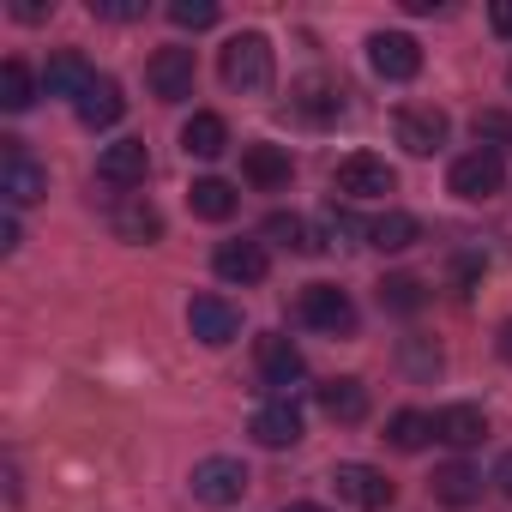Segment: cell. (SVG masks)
Wrapping results in <instances>:
<instances>
[{
	"instance_id": "3957f363",
	"label": "cell",
	"mask_w": 512,
	"mask_h": 512,
	"mask_svg": "<svg viewBox=\"0 0 512 512\" xmlns=\"http://www.w3.org/2000/svg\"><path fill=\"white\" fill-rule=\"evenodd\" d=\"M296 314H302V326H314V332H326V338L356 332V302H350L338 284H308V290L296 296Z\"/></svg>"
},
{
	"instance_id": "cb8c5ba5",
	"label": "cell",
	"mask_w": 512,
	"mask_h": 512,
	"mask_svg": "<svg viewBox=\"0 0 512 512\" xmlns=\"http://www.w3.org/2000/svg\"><path fill=\"white\" fill-rule=\"evenodd\" d=\"M422 241V223L410 217V211H380L374 223H368V247H380V253H404V247H416Z\"/></svg>"
},
{
	"instance_id": "4316f807",
	"label": "cell",
	"mask_w": 512,
	"mask_h": 512,
	"mask_svg": "<svg viewBox=\"0 0 512 512\" xmlns=\"http://www.w3.org/2000/svg\"><path fill=\"white\" fill-rule=\"evenodd\" d=\"M380 308L386 314H422L428 308V290H422V278H380Z\"/></svg>"
},
{
	"instance_id": "4fadbf2b",
	"label": "cell",
	"mask_w": 512,
	"mask_h": 512,
	"mask_svg": "<svg viewBox=\"0 0 512 512\" xmlns=\"http://www.w3.org/2000/svg\"><path fill=\"white\" fill-rule=\"evenodd\" d=\"M446 133H452L446 109H422V103L398 109V145H404L410 157H434V151L446 145Z\"/></svg>"
},
{
	"instance_id": "6da1fadb",
	"label": "cell",
	"mask_w": 512,
	"mask_h": 512,
	"mask_svg": "<svg viewBox=\"0 0 512 512\" xmlns=\"http://www.w3.org/2000/svg\"><path fill=\"white\" fill-rule=\"evenodd\" d=\"M223 85L229 91H272V43L260 31H241L223 43Z\"/></svg>"
},
{
	"instance_id": "7c38bea8",
	"label": "cell",
	"mask_w": 512,
	"mask_h": 512,
	"mask_svg": "<svg viewBox=\"0 0 512 512\" xmlns=\"http://www.w3.org/2000/svg\"><path fill=\"white\" fill-rule=\"evenodd\" d=\"M332 482H338V494L350 500V506H362V512H386L392 506V476L386 470H374V464H338L332 470Z\"/></svg>"
},
{
	"instance_id": "74e56055",
	"label": "cell",
	"mask_w": 512,
	"mask_h": 512,
	"mask_svg": "<svg viewBox=\"0 0 512 512\" xmlns=\"http://www.w3.org/2000/svg\"><path fill=\"white\" fill-rule=\"evenodd\" d=\"M494 488H500V494H506V500H512V452H506V458H500V464H494Z\"/></svg>"
},
{
	"instance_id": "8fae6325",
	"label": "cell",
	"mask_w": 512,
	"mask_h": 512,
	"mask_svg": "<svg viewBox=\"0 0 512 512\" xmlns=\"http://www.w3.org/2000/svg\"><path fill=\"white\" fill-rule=\"evenodd\" d=\"M241 488H247V464L241 458H199L193 464V500L229 506V500H241Z\"/></svg>"
},
{
	"instance_id": "484cf974",
	"label": "cell",
	"mask_w": 512,
	"mask_h": 512,
	"mask_svg": "<svg viewBox=\"0 0 512 512\" xmlns=\"http://www.w3.org/2000/svg\"><path fill=\"white\" fill-rule=\"evenodd\" d=\"M386 440H392L398 452H422V446L440 440V434H434V416H422V410H398V416L386 422Z\"/></svg>"
},
{
	"instance_id": "5b68a950",
	"label": "cell",
	"mask_w": 512,
	"mask_h": 512,
	"mask_svg": "<svg viewBox=\"0 0 512 512\" xmlns=\"http://www.w3.org/2000/svg\"><path fill=\"white\" fill-rule=\"evenodd\" d=\"M145 79H151V97L157 103H187L193 97V79H199V61H193V49H157L151 61H145Z\"/></svg>"
},
{
	"instance_id": "7a4b0ae2",
	"label": "cell",
	"mask_w": 512,
	"mask_h": 512,
	"mask_svg": "<svg viewBox=\"0 0 512 512\" xmlns=\"http://www.w3.org/2000/svg\"><path fill=\"white\" fill-rule=\"evenodd\" d=\"M446 187H452L458 199H494V193L506 187V157H500L494 145H476V151H464V157L452 163Z\"/></svg>"
},
{
	"instance_id": "9c48e42d",
	"label": "cell",
	"mask_w": 512,
	"mask_h": 512,
	"mask_svg": "<svg viewBox=\"0 0 512 512\" xmlns=\"http://www.w3.org/2000/svg\"><path fill=\"white\" fill-rule=\"evenodd\" d=\"M0 193H7V205L19 211V205H37L43 193H49V169L37 163V157H25V145L19 139H7V169H0Z\"/></svg>"
},
{
	"instance_id": "e575fe53",
	"label": "cell",
	"mask_w": 512,
	"mask_h": 512,
	"mask_svg": "<svg viewBox=\"0 0 512 512\" xmlns=\"http://www.w3.org/2000/svg\"><path fill=\"white\" fill-rule=\"evenodd\" d=\"M476 272H482V260H476V253H464V260H458V296H470Z\"/></svg>"
},
{
	"instance_id": "7402d4cb",
	"label": "cell",
	"mask_w": 512,
	"mask_h": 512,
	"mask_svg": "<svg viewBox=\"0 0 512 512\" xmlns=\"http://www.w3.org/2000/svg\"><path fill=\"white\" fill-rule=\"evenodd\" d=\"M181 151H187V157H223V151H229V127H223V115L199 109V115L181 127Z\"/></svg>"
},
{
	"instance_id": "60d3db41",
	"label": "cell",
	"mask_w": 512,
	"mask_h": 512,
	"mask_svg": "<svg viewBox=\"0 0 512 512\" xmlns=\"http://www.w3.org/2000/svg\"><path fill=\"white\" fill-rule=\"evenodd\" d=\"M506 85H512V73H506Z\"/></svg>"
},
{
	"instance_id": "d590c367",
	"label": "cell",
	"mask_w": 512,
	"mask_h": 512,
	"mask_svg": "<svg viewBox=\"0 0 512 512\" xmlns=\"http://www.w3.org/2000/svg\"><path fill=\"white\" fill-rule=\"evenodd\" d=\"M19 247V217L7 211V217H0V253H13Z\"/></svg>"
},
{
	"instance_id": "d6a6232c",
	"label": "cell",
	"mask_w": 512,
	"mask_h": 512,
	"mask_svg": "<svg viewBox=\"0 0 512 512\" xmlns=\"http://www.w3.org/2000/svg\"><path fill=\"white\" fill-rule=\"evenodd\" d=\"M404 362L416 374H440V350H422V344H404Z\"/></svg>"
},
{
	"instance_id": "30bf717a",
	"label": "cell",
	"mask_w": 512,
	"mask_h": 512,
	"mask_svg": "<svg viewBox=\"0 0 512 512\" xmlns=\"http://www.w3.org/2000/svg\"><path fill=\"white\" fill-rule=\"evenodd\" d=\"M145 175H151V151H145V139H115V145H103V157H97V181L103 187H145Z\"/></svg>"
},
{
	"instance_id": "83f0119b",
	"label": "cell",
	"mask_w": 512,
	"mask_h": 512,
	"mask_svg": "<svg viewBox=\"0 0 512 512\" xmlns=\"http://www.w3.org/2000/svg\"><path fill=\"white\" fill-rule=\"evenodd\" d=\"M290 103H296V109H302L308 121H332V115L344 109V103H338V85H326V79H302Z\"/></svg>"
},
{
	"instance_id": "5bb4252c",
	"label": "cell",
	"mask_w": 512,
	"mask_h": 512,
	"mask_svg": "<svg viewBox=\"0 0 512 512\" xmlns=\"http://www.w3.org/2000/svg\"><path fill=\"white\" fill-rule=\"evenodd\" d=\"M253 440H260V446H272V452L296 446V440H302V410H296L290 398H272V404H260V410H253Z\"/></svg>"
},
{
	"instance_id": "4dcf8cb0",
	"label": "cell",
	"mask_w": 512,
	"mask_h": 512,
	"mask_svg": "<svg viewBox=\"0 0 512 512\" xmlns=\"http://www.w3.org/2000/svg\"><path fill=\"white\" fill-rule=\"evenodd\" d=\"M169 19H175L181 31H211V25H217V0H175Z\"/></svg>"
},
{
	"instance_id": "ffe728a7",
	"label": "cell",
	"mask_w": 512,
	"mask_h": 512,
	"mask_svg": "<svg viewBox=\"0 0 512 512\" xmlns=\"http://www.w3.org/2000/svg\"><path fill=\"white\" fill-rule=\"evenodd\" d=\"M434 434H440L446 446H482V440H488V416H482L476 404H446V410L434 416Z\"/></svg>"
},
{
	"instance_id": "2e32d148",
	"label": "cell",
	"mask_w": 512,
	"mask_h": 512,
	"mask_svg": "<svg viewBox=\"0 0 512 512\" xmlns=\"http://www.w3.org/2000/svg\"><path fill=\"white\" fill-rule=\"evenodd\" d=\"M241 175L253 181V187H260V193H284L290 187V151L284 145H247L241 151Z\"/></svg>"
},
{
	"instance_id": "836d02e7",
	"label": "cell",
	"mask_w": 512,
	"mask_h": 512,
	"mask_svg": "<svg viewBox=\"0 0 512 512\" xmlns=\"http://www.w3.org/2000/svg\"><path fill=\"white\" fill-rule=\"evenodd\" d=\"M488 25H494L500 37H512V0H494V7H488Z\"/></svg>"
},
{
	"instance_id": "f35d334b",
	"label": "cell",
	"mask_w": 512,
	"mask_h": 512,
	"mask_svg": "<svg viewBox=\"0 0 512 512\" xmlns=\"http://www.w3.org/2000/svg\"><path fill=\"white\" fill-rule=\"evenodd\" d=\"M494 350H500V362H512V320H506V326L494 332Z\"/></svg>"
},
{
	"instance_id": "ba28073f",
	"label": "cell",
	"mask_w": 512,
	"mask_h": 512,
	"mask_svg": "<svg viewBox=\"0 0 512 512\" xmlns=\"http://www.w3.org/2000/svg\"><path fill=\"white\" fill-rule=\"evenodd\" d=\"M368 67H374L380 79L404 85V79L422 73V43L404 37V31H374V37H368Z\"/></svg>"
},
{
	"instance_id": "f1b7e54d",
	"label": "cell",
	"mask_w": 512,
	"mask_h": 512,
	"mask_svg": "<svg viewBox=\"0 0 512 512\" xmlns=\"http://www.w3.org/2000/svg\"><path fill=\"white\" fill-rule=\"evenodd\" d=\"M266 235H272L278 247H290V253H314V247H320V241L308 235V223H302L296 211H272V217H266Z\"/></svg>"
},
{
	"instance_id": "44dd1931",
	"label": "cell",
	"mask_w": 512,
	"mask_h": 512,
	"mask_svg": "<svg viewBox=\"0 0 512 512\" xmlns=\"http://www.w3.org/2000/svg\"><path fill=\"white\" fill-rule=\"evenodd\" d=\"M434 500H446V506H470V500H482V470L464 464V458L440 464V470H434Z\"/></svg>"
},
{
	"instance_id": "d6986e66",
	"label": "cell",
	"mask_w": 512,
	"mask_h": 512,
	"mask_svg": "<svg viewBox=\"0 0 512 512\" xmlns=\"http://www.w3.org/2000/svg\"><path fill=\"white\" fill-rule=\"evenodd\" d=\"M109 223H115V235H121V241H139V247L163 235V211H157L145 193H127V199L115 205V217H109Z\"/></svg>"
},
{
	"instance_id": "ab89813d",
	"label": "cell",
	"mask_w": 512,
	"mask_h": 512,
	"mask_svg": "<svg viewBox=\"0 0 512 512\" xmlns=\"http://www.w3.org/2000/svg\"><path fill=\"white\" fill-rule=\"evenodd\" d=\"M284 512H326V506H314V500H296V506H284Z\"/></svg>"
},
{
	"instance_id": "8992f818",
	"label": "cell",
	"mask_w": 512,
	"mask_h": 512,
	"mask_svg": "<svg viewBox=\"0 0 512 512\" xmlns=\"http://www.w3.org/2000/svg\"><path fill=\"white\" fill-rule=\"evenodd\" d=\"M187 332L205 344V350H223L241 338V308L229 296H193L187 302Z\"/></svg>"
},
{
	"instance_id": "8d00e7d4",
	"label": "cell",
	"mask_w": 512,
	"mask_h": 512,
	"mask_svg": "<svg viewBox=\"0 0 512 512\" xmlns=\"http://www.w3.org/2000/svg\"><path fill=\"white\" fill-rule=\"evenodd\" d=\"M13 19H25V25H37V19H49V7H43V0H19V7H13Z\"/></svg>"
},
{
	"instance_id": "603a6c76",
	"label": "cell",
	"mask_w": 512,
	"mask_h": 512,
	"mask_svg": "<svg viewBox=\"0 0 512 512\" xmlns=\"http://www.w3.org/2000/svg\"><path fill=\"white\" fill-rule=\"evenodd\" d=\"M187 205H193V217H205V223H229L241 199H235V187H229V181L205 175V181H193V187H187Z\"/></svg>"
},
{
	"instance_id": "1f68e13d",
	"label": "cell",
	"mask_w": 512,
	"mask_h": 512,
	"mask_svg": "<svg viewBox=\"0 0 512 512\" xmlns=\"http://www.w3.org/2000/svg\"><path fill=\"white\" fill-rule=\"evenodd\" d=\"M91 13L109 19V25H127V19H139L145 7H139V0H91Z\"/></svg>"
},
{
	"instance_id": "ac0fdd59",
	"label": "cell",
	"mask_w": 512,
	"mask_h": 512,
	"mask_svg": "<svg viewBox=\"0 0 512 512\" xmlns=\"http://www.w3.org/2000/svg\"><path fill=\"white\" fill-rule=\"evenodd\" d=\"M73 109H79V121L97 133V127H115V121L127 115V97H121V85H115L109 73H97V79H91V91H85Z\"/></svg>"
},
{
	"instance_id": "277c9868",
	"label": "cell",
	"mask_w": 512,
	"mask_h": 512,
	"mask_svg": "<svg viewBox=\"0 0 512 512\" xmlns=\"http://www.w3.org/2000/svg\"><path fill=\"white\" fill-rule=\"evenodd\" d=\"M253 368H260V386H266V392H278V398L308 374L302 350H296L284 332H260V344H253Z\"/></svg>"
},
{
	"instance_id": "9a60e30c",
	"label": "cell",
	"mask_w": 512,
	"mask_h": 512,
	"mask_svg": "<svg viewBox=\"0 0 512 512\" xmlns=\"http://www.w3.org/2000/svg\"><path fill=\"white\" fill-rule=\"evenodd\" d=\"M211 272H217L223 284H260V278H266V247H260V241H223V247L211 253Z\"/></svg>"
},
{
	"instance_id": "f546056e",
	"label": "cell",
	"mask_w": 512,
	"mask_h": 512,
	"mask_svg": "<svg viewBox=\"0 0 512 512\" xmlns=\"http://www.w3.org/2000/svg\"><path fill=\"white\" fill-rule=\"evenodd\" d=\"M31 73H25V61H7L0 67V109H13V115H25L31 109Z\"/></svg>"
},
{
	"instance_id": "52a82bcc",
	"label": "cell",
	"mask_w": 512,
	"mask_h": 512,
	"mask_svg": "<svg viewBox=\"0 0 512 512\" xmlns=\"http://www.w3.org/2000/svg\"><path fill=\"white\" fill-rule=\"evenodd\" d=\"M332 187H338L344 199H386V193L398 187V175H392V163H386V157L356 151V157H344V163H338Z\"/></svg>"
},
{
	"instance_id": "e0dca14e",
	"label": "cell",
	"mask_w": 512,
	"mask_h": 512,
	"mask_svg": "<svg viewBox=\"0 0 512 512\" xmlns=\"http://www.w3.org/2000/svg\"><path fill=\"white\" fill-rule=\"evenodd\" d=\"M91 79H97V73H91V61H85L79 49H55V55H49V73H43L49 97H73V103H79V97L91 91Z\"/></svg>"
},
{
	"instance_id": "d4e9b609",
	"label": "cell",
	"mask_w": 512,
	"mask_h": 512,
	"mask_svg": "<svg viewBox=\"0 0 512 512\" xmlns=\"http://www.w3.org/2000/svg\"><path fill=\"white\" fill-rule=\"evenodd\" d=\"M320 410H326L332 422H362V416H368V386L350 380V374H344V380H326V386H320Z\"/></svg>"
}]
</instances>
